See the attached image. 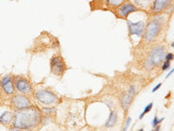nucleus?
Here are the masks:
<instances>
[{
  "instance_id": "nucleus-2",
  "label": "nucleus",
  "mask_w": 174,
  "mask_h": 131,
  "mask_svg": "<svg viewBox=\"0 0 174 131\" xmlns=\"http://www.w3.org/2000/svg\"><path fill=\"white\" fill-rule=\"evenodd\" d=\"M163 24V19L160 16H156L153 19H152L147 26L145 38L146 40L152 41L153 40L158 34L161 31V27Z\"/></svg>"
},
{
  "instance_id": "nucleus-18",
  "label": "nucleus",
  "mask_w": 174,
  "mask_h": 131,
  "mask_svg": "<svg viewBox=\"0 0 174 131\" xmlns=\"http://www.w3.org/2000/svg\"><path fill=\"white\" fill-rule=\"evenodd\" d=\"M163 119H160V120H157V118L156 117H154V119H153V125L155 126L156 125H157L158 123H160V121H161Z\"/></svg>"
},
{
  "instance_id": "nucleus-1",
  "label": "nucleus",
  "mask_w": 174,
  "mask_h": 131,
  "mask_svg": "<svg viewBox=\"0 0 174 131\" xmlns=\"http://www.w3.org/2000/svg\"><path fill=\"white\" fill-rule=\"evenodd\" d=\"M42 121V113L37 107L30 106L15 110L13 113V125L20 129H31L37 127Z\"/></svg>"
},
{
  "instance_id": "nucleus-7",
  "label": "nucleus",
  "mask_w": 174,
  "mask_h": 131,
  "mask_svg": "<svg viewBox=\"0 0 174 131\" xmlns=\"http://www.w3.org/2000/svg\"><path fill=\"white\" fill-rule=\"evenodd\" d=\"M165 58V50L163 47L159 46L151 52L149 64L152 65H158Z\"/></svg>"
},
{
  "instance_id": "nucleus-8",
  "label": "nucleus",
  "mask_w": 174,
  "mask_h": 131,
  "mask_svg": "<svg viewBox=\"0 0 174 131\" xmlns=\"http://www.w3.org/2000/svg\"><path fill=\"white\" fill-rule=\"evenodd\" d=\"M0 85H1V88L3 91L5 93L6 95L11 96L13 95L15 91V85H14V81L11 76H4L1 82H0Z\"/></svg>"
},
{
  "instance_id": "nucleus-5",
  "label": "nucleus",
  "mask_w": 174,
  "mask_h": 131,
  "mask_svg": "<svg viewBox=\"0 0 174 131\" xmlns=\"http://www.w3.org/2000/svg\"><path fill=\"white\" fill-rule=\"evenodd\" d=\"M11 104L12 108H14L15 110H23V109H26L32 106L29 97L23 93L13 96L11 101Z\"/></svg>"
},
{
  "instance_id": "nucleus-3",
  "label": "nucleus",
  "mask_w": 174,
  "mask_h": 131,
  "mask_svg": "<svg viewBox=\"0 0 174 131\" xmlns=\"http://www.w3.org/2000/svg\"><path fill=\"white\" fill-rule=\"evenodd\" d=\"M34 97L39 102L46 106H52L59 101L57 96L48 89H38L34 93Z\"/></svg>"
},
{
  "instance_id": "nucleus-9",
  "label": "nucleus",
  "mask_w": 174,
  "mask_h": 131,
  "mask_svg": "<svg viewBox=\"0 0 174 131\" xmlns=\"http://www.w3.org/2000/svg\"><path fill=\"white\" fill-rule=\"evenodd\" d=\"M128 29L132 35H136L139 37H141L145 31V23L144 21H138L136 23L128 21Z\"/></svg>"
},
{
  "instance_id": "nucleus-15",
  "label": "nucleus",
  "mask_w": 174,
  "mask_h": 131,
  "mask_svg": "<svg viewBox=\"0 0 174 131\" xmlns=\"http://www.w3.org/2000/svg\"><path fill=\"white\" fill-rule=\"evenodd\" d=\"M116 119H117V117H116V113L112 112L111 113L110 117H109V119H108V121L107 122L106 126H108V127H112V126H113V125H115V123H116Z\"/></svg>"
},
{
  "instance_id": "nucleus-11",
  "label": "nucleus",
  "mask_w": 174,
  "mask_h": 131,
  "mask_svg": "<svg viewBox=\"0 0 174 131\" xmlns=\"http://www.w3.org/2000/svg\"><path fill=\"white\" fill-rule=\"evenodd\" d=\"M13 113L11 110H5L0 113V124L3 125H8L12 122Z\"/></svg>"
},
{
  "instance_id": "nucleus-16",
  "label": "nucleus",
  "mask_w": 174,
  "mask_h": 131,
  "mask_svg": "<svg viewBox=\"0 0 174 131\" xmlns=\"http://www.w3.org/2000/svg\"><path fill=\"white\" fill-rule=\"evenodd\" d=\"M152 106H153V103H150V104H148V106H146V108L145 109V110H144V112H143V113H141V117H140V118H141V119L142 118V117H143L144 116H145V113H147L148 112H149V111L151 110Z\"/></svg>"
},
{
  "instance_id": "nucleus-14",
  "label": "nucleus",
  "mask_w": 174,
  "mask_h": 131,
  "mask_svg": "<svg viewBox=\"0 0 174 131\" xmlns=\"http://www.w3.org/2000/svg\"><path fill=\"white\" fill-rule=\"evenodd\" d=\"M108 7H120L124 3L125 0H106Z\"/></svg>"
},
{
  "instance_id": "nucleus-19",
  "label": "nucleus",
  "mask_w": 174,
  "mask_h": 131,
  "mask_svg": "<svg viewBox=\"0 0 174 131\" xmlns=\"http://www.w3.org/2000/svg\"><path fill=\"white\" fill-rule=\"evenodd\" d=\"M172 57H173V55H172V53H170V54H168V55L167 56L166 60H172Z\"/></svg>"
},
{
  "instance_id": "nucleus-13",
  "label": "nucleus",
  "mask_w": 174,
  "mask_h": 131,
  "mask_svg": "<svg viewBox=\"0 0 174 131\" xmlns=\"http://www.w3.org/2000/svg\"><path fill=\"white\" fill-rule=\"evenodd\" d=\"M130 1L132 2L137 8L139 7L143 10L149 9L153 3V0H130Z\"/></svg>"
},
{
  "instance_id": "nucleus-20",
  "label": "nucleus",
  "mask_w": 174,
  "mask_h": 131,
  "mask_svg": "<svg viewBox=\"0 0 174 131\" xmlns=\"http://www.w3.org/2000/svg\"><path fill=\"white\" fill-rule=\"evenodd\" d=\"M160 85H161V84H160H160H159V85H158L157 86H156V87H155V88L153 89V92H155V91H156V90H157V89H158L160 88Z\"/></svg>"
},
{
  "instance_id": "nucleus-12",
  "label": "nucleus",
  "mask_w": 174,
  "mask_h": 131,
  "mask_svg": "<svg viewBox=\"0 0 174 131\" xmlns=\"http://www.w3.org/2000/svg\"><path fill=\"white\" fill-rule=\"evenodd\" d=\"M170 3V0H155L153 5L154 12H160L165 9Z\"/></svg>"
},
{
  "instance_id": "nucleus-10",
  "label": "nucleus",
  "mask_w": 174,
  "mask_h": 131,
  "mask_svg": "<svg viewBox=\"0 0 174 131\" xmlns=\"http://www.w3.org/2000/svg\"><path fill=\"white\" fill-rule=\"evenodd\" d=\"M138 10L139 9L136 6H134V5H132V4L128 3L124 4L123 6L120 7L117 12H118V15L120 17H121V18H126L129 14H131V13H132L134 11H136Z\"/></svg>"
},
{
  "instance_id": "nucleus-4",
  "label": "nucleus",
  "mask_w": 174,
  "mask_h": 131,
  "mask_svg": "<svg viewBox=\"0 0 174 131\" xmlns=\"http://www.w3.org/2000/svg\"><path fill=\"white\" fill-rule=\"evenodd\" d=\"M51 72L57 76H63L67 70V66L63 57L60 55H55L51 59Z\"/></svg>"
},
{
  "instance_id": "nucleus-17",
  "label": "nucleus",
  "mask_w": 174,
  "mask_h": 131,
  "mask_svg": "<svg viewBox=\"0 0 174 131\" xmlns=\"http://www.w3.org/2000/svg\"><path fill=\"white\" fill-rule=\"evenodd\" d=\"M169 65H170V64H169V60H167L166 62L164 63V65L162 67V69L163 70H166V69L169 67Z\"/></svg>"
},
{
  "instance_id": "nucleus-6",
  "label": "nucleus",
  "mask_w": 174,
  "mask_h": 131,
  "mask_svg": "<svg viewBox=\"0 0 174 131\" xmlns=\"http://www.w3.org/2000/svg\"><path fill=\"white\" fill-rule=\"evenodd\" d=\"M13 81H14L15 87L19 93L27 95L30 94L32 92V86L27 78L23 76H17Z\"/></svg>"
}]
</instances>
